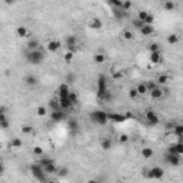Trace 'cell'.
<instances>
[{
    "label": "cell",
    "mask_w": 183,
    "mask_h": 183,
    "mask_svg": "<svg viewBox=\"0 0 183 183\" xmlns=\"http://www.w3.org/2000/svg\"><path fill=\"white\" fill-rule=\"evenodd\" d=\"M26 59H27V62L32 63V65H40L44 60V53H43V50H40V49L27 50Z\"/></svg>",
    "instance_id": "6da1fadb"
},
{
    "label": "cell",
    "mask_w": 183,
    "mask_h": 183,
    "mask_svg": "<svg viewBox=\"0 0 183 183\" xmlns=\"http://www.w3.org/2000/svg\"><path fill=\"white\" fill-rule=\"evenodd\" d=\"M147 14H149L147 11L140 10V11H139V14H137V19H139V20H142V22H145V19L147 17Z\"/></svg>",
    "instance_id": "60d3db41"
},
{
    "label": "cell",
    "mask_w": 183,
    "mask_h": 183,
    "mask_svg": "<svg viewBox=\"0 0 183 183\" xmlns=\"http://www.w3.org/2000/svg\"><path fill=\"white\" fill-rule=\"evenodd\" d=\"M69 100L72 102V105H73V106H75V105H77L79 99H77V95H76L75 92H69Z\"/></svg>",
    "instance_id": "836d02e7"
},
{
    "label": "cell",
    "mask_w": 183,
    "mask_h": 183,
    "mask_svg": "<svg viewBox=\"0 0 183 183\" xmlns=\"http://www.w3.org/2000/svg\"><path fill=\"white\" fill-rule=\"evenodd\" d=\"M72 60H73V52H69V50H67V53L65 54V62L69 63V62H72Z\"/></svg>",
    "instance_id": "7dc6e473"
},
{
    "label": "cell",
    "mask_w": 183,
    "mask_h": 183,
    "mask_svg": "<svg viewBox=\"0 0 183 183\" xmlns=\"http://www.w3.org/2000/svg\"><path fill=\"white\" fill-rule=\"evenodd\" d=\"M163 9L167 11H173L176 9V4L173 3L172 0H167V1H163Z\"/></svg>",
    "instance_id": "7402d4cb"
},
{
    "label": "cell",
    "mask_w": 183,
    "mask_h": 183,
    "mask_svg": "<svg viewBox=\"0 0 183 183\" xmlns=\"http://www.w3.org/2000/svg\"><path fill=\"white\" fill-rule=\"evenodd\" d=\"M146 120H147V125L149 126H155L159 123V116L153 112V110H147L146 112Z\"/></svg>",
    "instance_id": "ba28073f"
},
{
    "label": "cell",
    "mask_w": 183,
    "mask_h": 183,
    "mask_svg": "<svg viewBox=\"0 0 183 183\" xmlns=\"http://www.w3.org/2000/svg\"><path fill=\"white\" fill-rule=\"evenodd\" d=\"M132 7V1L130 0H123V3H122V9L125 11H127Z\"/></svg>",
    "instance_id": "ab89813d"
},
{
    "label": "cell",
    "mask_w": 183,
    "mask_h": 183,
    "mask_svg": "<svg viewBox=\"0 0 183 183\" xmlns=\"http://www.w3.org/2000/svg\"><path fill=\"white\" fill-rule=\"evenodd\" d=\"M129 96H130V99H136V97L139 96V95H137V90H136V87L130 89V90H129Z\"/></svg>",
    "instance_id": "bcb514c9"
},
{
    "label": "cell",
    "mask_w": 183,
    "mask_h": 183,
    "mask_svg": "<svg viewBox=\"0 0 183 183\" xmlns=\"http://www.w3.org/2000/svg\"><path fill=\"white\" fill-rule=\"evenodd\" d=\"M119 140H120V143H126V142L129 140V136H127V135H120Z\"/></svg>",
    "instance_id": "f5cc1de1"
},
{
    "label": "cell",
    "mask_w": 183,
    "mask_h": 183,
    "mask_svg": "<svg viewBox=\"0 0 183 183\" xmlns=\"http://www.w3.org/2000/svg\"><path fill=\"white\" fill-rule=\"evenodd\" d=\"M93 60H95L96 63H105V62H106V56L103 53H97L93 56Z\"/></svg>",
    "instance_id": "f1b7e54d"
},
{
    "label": "cell",
    "mask_w": 183,
    "mask_h": 183,
    "mask_svg": "<svg viewBox=\"0 0 183 183\" xmlns=\"http://www.w3.org/2000/svg\"><path fill=\"white\" fill-rule=\"evenodd\" d=\"M43 170L46 172V174H54V173H57V172H59V169L56 167L54 162H50V163L44 164V166H43Z\"/></svg>",
    "instance_id": "7c38bea8"
},
{
    "label": "cell",
    "mask_w": 183,
    "mask_h": 183,
    "mask_svg": "<svg viewBox=\"0 0 183 183\" xmlns=\"http://www.w3.org/2000/svg\"><path fill=\"white\" fill-rule=\"evenodd\" d=\"M4 112H6V109H4V108H0V119H1V117H6Z\"/></svg>",
    "instance_id": "db71d44e"
},
{
    "label": "cell",
    "mask_w": 183,
    "mask_h": 183,
    "mask_svg": "<svg viewBox=\"0 0 183 183\" xmlns=\"http://www.w3.org/2000/svg\"><path fill=\"white\" fill-rule=\"evenodd\" d=\"M90 119L97 123V125H106L109 122V117H108V113L106 112H103V110H95V112H92L90 113Z\"/></svg>",
    "instance_id": "7a4b0ae2"
},
{
    "label": "cell",
    "mask_w": 183,
    "mask_h": 183,
    "mask_svg": "<svg viewBox=\"0 0 183 183\" xmlns=\"http://www.w3.org/2000/svg\"><path fill=\"white\" fill-rule=\"evenodd\" d=\"M14 1H16V0H4V3H6V4H13Z\"/></svg>",
    "instance_id": "680465c9"
},
{
    "label": "cell",
    "mask_w": 183,
    "mask_h": 183,
    "mask_svg": "<svg viewBox=\"0 0 183 183\" xmlns=\"http://www.w3.org/2000/svg\"><path fill=\"white\" fill-rule=\"evenodd\" d=\"M65 43H66V47H67L69 52H75L76 46H77V37L73 36V34H69V36L66 37Z\"/></svg>",
    "instance_id": "8992f818"
},
{
    "label": "cell",
    "mask_w": 183,
    "mask_h": 183,
    "mask_svg": "<svg viewBox=\"0 0 183 183\" xmlns=\"http://www.w3.org/2000/svg\"><path fill=\"white\" fill-rule=\"evenodd\" d=\"M150 62L152 63H155V65H157V63H160L162 60H163V56H162V52L160 50H157V52H150Z\"/></svg>",
    "instance_id": "4fadbf2b"
},
{
    "label": "cell",
    "mask_w": 183,
    "mask_h": 183,
    "mask_svg": "<svg viewBox=\"0 0 183 183\" xmlns=\"http://www.w3.org/2000/svg\"><path fill=\"white\" fill-rule=\"evenodd\" d=\"M102 149L103 150H109L110 147H112V139H109V137H106V139H103L102 140Z\"/></svg>",
    "instance_id": "4316f807"
},
{
    "label": "cell",
    "mask_w": 183,
    "mask_h": 183,
    "mask_svg": "<svg viewBox=\"0 0 183 183\" xmlns=\"http://www.w3.org/2000/svg\"><path fill=\"white\" fill-rule=\"evenodd\" d=\"M50 162H53L52 159H50V157H43V159L39 162V163H40L42 166H44V164H47V163H50Z\"/></svg>",
    "instance_id": "816d5d0a"
},
{
    "label": "cell",
    "mask_w": 183,
    "mask_h": 183,
    "mask_svg": "<svg viewBox=\"0 0 183 183\" xmlns=\"http://www.w3.org/2000/svg\"><path fill=\"white\" fill-rule=\"evenodd\" d=\"M67 126H69V129L72 130V133H76V132L79 130V123H77V120H76V119H69Z\"/></svg>",
    "instance_id": "ffe728a7"
},
{
    "label": "cell",
    "mask_w": 183,
    "mask_h": 183,
    "mask_svg": "<svg viewBox=\"0 0 183 183\" xmlns=\"http://www.w3.org/2000/svg\"><path fill=\"white\" fill-rule=\"evenodd\" d=\"M164 159H166L167 163H170L173 166H179L180 162H182V155H176V153H169L167 152V155H166Z\"/></svg>",
    "instance_id": "5b68a950"
},
{
    "label": "cell",
    "mask_w": 183,
    "mask_h": 183,
    "mask_svg": "<svg viewBox=\"0 0 183 183\" xmlns=\"http://www.w3.org/2000/svg\"><path fill=\"white\" fill-rule=\"evenodd\" d=\"M22 133L23 135H30V133H33V127L30 125H24V126H22Z\"/></svg>",
    "instance_id": "8d00e7d4"
},
{
    "label": "cell",
    "mask_w": 183,
    "mask_h": 183,
    "mask_svg": "<svg viewBox=\"0 0 183 183\" xmlns=\"http://www.w3.org/2000/svg\"><path fill=\"white\" fill-rule=\"evenodd\" d=\"M10 126V122L7 117H1L0 119V129H9Z\"/></svg>",
    "instance_id": "4dcf8cb0"
},
{
    "label": "cell",
    "mask_w": 183,
    "mask_h": 183,
    "mask_svg": "<svg viewBox=\"0 0 183 183\" xmlns=\"http://www.w3.org/2000/svg\"><path fill=\"white\" fill-rule=\"evenodd\" d=\"M130 1H132V0H130Z\"/></svg>",
    "instance_id": "be15d7a7"
},
{
    "label": "cell",
    "mask_w": 183,
    "mask_h": 183,
    "mask_svg": "<svg viewBox=\"0 0 183 183\" xmlns=\"http://www.w3.org/2000/svg\"><path fill=\"white\" fill-rule=\"evenodd\" d=\"M4 172V167H3V164H1V163H0V174H1V173Z\"/></svg>",
    "instance_id": "91938a15"
},
{
    "label": "cell",
    "mask_w": 183,
    "mask_h": 183,
    "mask_svg": "<svg viewBox=\"0 0 183 183\" xmlns=\"http://www.w3.org/2000/svg\"><path fill=\"white\" fill-rule=\"evenodd\" d=\"M100 100H103V102H110V100H112V93H110L109 90H106V92L103 93V96L100 97Z\"/></svg>",
    "instance_id": "f35d334b"
},
{
    "label": "cell",
    "mask_w": 183,
    "mask_h": 183,
    "mask_svg": "<svg viewBox=\"0 0 183 183\" xmlns=\"http://www.w3.org/2000/svg\"><path fill=\"white\" fill-rule=\"evenodd\" d=\"M33 153L37 155V156H42V155H43V149H42L40 146H34V147H33Z\"/></svg>",
    "instance_id": "7bdbcfd3"
},
{
    "label": "cell",
    "mask_w": 183,
    "mask_h": 183,
    "mask_svg": "<svg viewBox=\"0 0 183 183\" xmlns=\"http://www.w3.org/2000/svg\"><path fill=\"white\" fill-rule=\"evenodd\" d=\"M142 156H143L145 159H150L152 156H153V149H150V147H143V149H142Z\"/></svg>",
    "instance_id": "d4e9b609"
},
{
    "label": "cell",
    "mask_w": 183,
    "mask_h": 183,
    "mask_svg": "<svg viewBox=\"0 0 183 183\" xmlns=\"http://www.w3.org/2000/svg\"><path fill=\"white\" fill-rule=\"evenodd\" d=\"M50 108L52 110H60V102H59V99H52L50 100Z\"/></svg>",
    "instance_id": "f546056e"
},
{
    "label": "cell",
    "mask_w": 183,
    "mask_h": 183,
    "mask_svg": "<svg viewBox=\"0 0 183 183\" xmlns=\"http://www.w3.org/2000/svg\"><path fill=\"white\" fill-rule=\"evenodd\" d=\"M36 113H37V116L43 117V116H46V115H47V109H46V106H39Z\"/></svg>",
    "instance_id": "d590c367"
},
{
    "label": "cell",
    "mask_w": 183,
    "mask_h": 183,
    "mask_svg": "<svg viewBox=\"0 0 183 183\" xmlns=\"http://www.w3.org/2000/svg\"><path fill=\"white\" fill-rule=\"evenodd\" d=\"M156 83H157V85H166V83H167V76L166 75H159L157 76Z\"/></svg>",
    "instance_id": "e575fe53"
},
{
    "label": "cell",
    "mask_w": 183,
    "mask_h": 183,
    "mask_svg": "<svg viewBox=\"0 0 183 183\" xmlns=\"http://www.w3.org/2000/svg\"><path fill=\"white\" fill-rule=\"evenodd\" d=\"M69 92H70V87H69V83H62L59 89H57V95L59 97H66L69 96Z\"/></svg>",
    "instance_id": "30bf717a"
},
{
    "label": "cell",
    "mask_w": 183,
    "mask_h": 183,
    "mask_svg": "<svg viewBox=\"0 0 183 183\" xmlns=\"http://www.w3.org/2000/svg\"><path fill=\"white\" fill-rule=\"evenodd\" d=\"M30 172L33 173V176L40 180V182H46V172L43 170V166L40 163H36V164H32L30 166Z\"/></svg>",
    "instance_id": "3957f363"
},
{
    "label": "cell",
    "mask_w": 183,
    "mask_h": 183,
    "mask_svg": "<svg viewBox=\"0 0 183 183\" xmlns=\"http://www.w3.org/2000/svg\"><path fill=\"white\" fill-rule=\"evenodd\" d=\"M120 77H122L120 73H113V79H120Z\"/></svg>",
    "instance_id": "6f0895ef"
},
{
    "label": "cell",
    "mask_w": 183,
    "mask_h": 183,
    "mask_svg": "<svg viewBox=\"0 0 183 183\" xmlns=\"http://www.w3.org/2000/svg\"><path fill=\"white\" fill-rule=\"evenodd\" d=\"M126 14H127V11H125L122 7H113V16H115L117 20L125 19V17H126Z\"/></svg>",
    "instance_id": "9a60e30c"
},
{
    "label": "cell",
    "mask_w": 183,
    "mask_h": 183,
    "mask_svg": "<svg viewBox=\"0 0 183 183\" xmlns=\"http://www.w3.org/2000/svg\"><path fill=\"white\" fill-rule=\"evenodd\" d=\"M173 129H174L173 132H174V135H176L177 137H179V136H183V126L182 125H174Z\"/></svg>",
    "instance_id": "1f68e13d"
},
{
    "label": "cell",
    "mask_w": 183,
    "mask_h": 183,
    "mask_svg": "<svg viewBox=\"0 0 183 183\" xmlns=\"http://www.w3.org/2000/svg\"><path fill=\"white\" fill-rule=\"evenodd\" d=\"M136 90H137V95H140V96H143V95L147 93V89H146V85H145V83L137 85V86H136Z\"/></svg>",
    "instance_id": "83f0119b"
},
{
    "label": "cell",
    "mask_w": 183,
    "mask_h": 183,
    "mask_svg": "<svg viewBox=\"0 0 183 183\" xmlns=\"http://www.w3.org/2000/svg\"><path fill=\"white\" fill-rule=\"evenodd\" d=\"M153 22H155V17L152 14H147V17L145 19V24H152Z\"/></svg>",
    "instance_id": "681fc988"
},
{
    "label": "cell",
    "mask_w": 183,
    "mask_h": 183,
    "mask_svg": "<svg viewBox=\"0 0 183 183\" xmlns=\"http://www.w3.org/2000/svg\"><path fill=\"white\" fill-rule=\"evenodd\" d=\"M57 173H59V174H62V176H65L66 173H67V169H62L60 172H57Z\"/></svg>",
    "instance_id": "11a10c76"
},
{
    "label": "cell",
    "mask_w": 183,
    "mask_h": 183,
    "mask_svg": "<svg viewBox=\"0 0 183 183\" xmlns=\"http://www.w3.org/2000/svg\"><path fill=\"white\" fill-rule=\"evenodd\" d=\"M162 1H167V0H162Z\"/></svg>",
    "instance_id": "6125c7cd"
},
{
    "label": "cell",
    "mask_w": 183,
    "mask_h": 183,
    "mask_svg": "<svg viewBox=\"0 0 183 183\" xmlns=\"http://www.w3.org/2000/svg\"><path fill=\"white\" fill-rule=\"evenodd\" d=\"M149 93H150L152 99H155V100H157V99H160V97L163 96V90H162L159 86L155 87L153 90H150V92H149Z\"/></svg>",
    "instance_id": "ac0fdd59"
},
{
    "label": "cell",
    "mask_w": 183,
    "mask_h": 183,
    "mask_svg": "<svg viewBox=\"0 0 183 183\" xmlns=\"http://www.w3.org/2000/svg\"><path fill=\"white\" fill-rule=\"evenodd\" d=\"M108 117L116 123H122V122H126L127 119L125 115H120V113H108Z\"/></svg>",
    "instance_id": "8fae6325"
},
{
    "label": "cell",
    "mask_w": 183,
    "mask_h": 183,
    "mask_svg": "<svg viewBox=\"0 0 183 183\" xmlns=\"http://www.w3.org/2000/svg\"><path fill=\"white\" fill-rule=\"evenodd\" d=\"M133 26H135L136 29H140V27L145 26V22H142V20H139V19H136V20H133Z\"/></svg>",
    "instance_id": "f6af8a7d"
},
{
    "label": "cell",
    "mask_w": 183,
    "mask_h": 183,
    "mask_svg": "<svg viewBox=\"0 0 183 183\" xmlns=\"http://www.w3.org/2000/svg\"><path fill=\"white\" fill-rule=\"evenodd\" d=\"M145 85H146L147 92H150V90H153L155 87H157V83H155V82H147V83H145Z\"/></svg>",
    "instance_id": "b9f144b4"
},
{
    "label": "cell",
    "mask_w": 183,
    "mask_h": 183,
    "mask_svg": "<svg viewBox=\"0 0 183 183\" xmlns=\"http://www.w3.org/2000/svg\"><path fill=\"white\" fill-rule=\"evenodd\" d=\"M106 90H108V80H106V76L100 75L99 76V79H97V97L100 99Z\"/></svg>",
    "instance_id": "277c9868"
},
{
    "label": "cell",
    "mask_w": 183,
    "mask_h": 183,
    "mask_svg": "<svg viewBox=\"0 0 183 183\" xmlns=\"http://www.w3.org/2000/svg\"><path fill=\"white\" fill-rule=\"evenodd\" d=\"M89 26H90L92 29H96V30H99V29H102L103 23H102L100 19H92V20L89 22Z\"/></svg>",
    "instance_id": "44dd1931"
},
{
    "label": "cell",
    "mask_w": 183,
    "mask_h": 183,
    "mask_svg": "<svg viewBox=\"0 0 183 183\" xmlns=\"http://www.w3.org/2000/svg\"><path fill=\"white\" fill-rule=\"evenodd\" d=\"M66 117V112L63 109H60V110H52V115H50V119L53 120V122H62L63 119Z\"/></svg>",
    "instance_id": "9c48e42d"
},
{
    "label": "cell",
    "mask_w": 183,
    "mask_h": 183,
    "mask_svg": "<svg viewBox=\"0 0 183 183\" xmlns=\"http://www.w3.org/2000/svg\"><path fill=\"white\" fill-rule=\"evenodd\" d=\"M177 42H179V36H177V34H169V36H167V43L176 44Z\"/></svg>",
    "instance_id": "d6a6232c"
},
{
    "label": "cell",
    "mask_w": 183,
    "mask_h": 183,
    "mask_svg": "<svg viewBox=\"0 0 183 183\" xmlns=\"http://www.w3.org/2000/svg\"><path fill=\"white\" fill-rule=\"evenodd\" d=\"M39 40H36V39H32V40H29V43H27V50H34V49H39Z\"/></svg>",
    "instance_id": "603a6c76"
},
{
    "label": "cell",
    "mask_w": 183,
    "mask_h": 183,
    "mask_svg": "<svg viewBox=\"0 0 183 183\" xmlns=\"http://www.w3.org/2000/svg\"><path fill=\"white\" fill-rule=\"evenodd\" d=\"M59 102H60V108L63 109V110H67V109L73 108L72 102L69 100V96H66V97H59Z\"/></svg>",
    "instance_id": "2e32d148"
},
{
    "label": "cell",
    "mask_w": 183,
    "mask_h": 183,
    "mask_svg": "<svg viewBox=\"0 0 183 183\" xmlns=\"http://www.w3.org/2000/svg\"><path fill=\"white\" fill-rule=\"evenodd\" d=\"M139 30L143 36H150V34H153V32H155V29L152 27V24H145L143 27H140Z\"/></svg>",
    "instance_id": "e0dca14e"
},
{
    "label": "cell",
    "mask_w": 183,
    "mask_h": 183,
    "mask_svg": "<svg viewBox=\"0 0 183 183\" xmlns=\"http://www.w3.org/2000/svg\"><path fill=\"white\" fill-rule=\"evenodd\" d=\"M108 3L112 6V7H122L123 0H108Z\"/></svg>",
    "instance_id": "74e56055"
},
{
    "label": "cell",
    "mask_w": 183,
    "mask_h": 183,
    "mask_svg": "<svg viewBox=\"0 0 183 183\" xmlns=\"http://www.w3.org/2000/svg\"><path fill=\"white\" fill-rule=\"evenodd\" d=\"M123 37H125L126 40H132V39H133V33L130 32V30H125V32H123Z\"/></svg>",
    "instance_id": "ee69618b"
},
{
    "label": "cell",
    "mask_w": 183,
    "mask_h": 183,
    "mask_svg": "<svg viewBox=\"0 0 183 183\" xmlns=\"http://www.w3.org/2000/svg\"><path fill=\"white\" fill-rule=\"evenodd\" d=\"M173 126H174L173 123H167V125H166V127H167V129H170V127H173Z\"/></svg>",
    "instance_id": "94428289"
},
{
    "label": "cell",
    "mask_w": 183,
    "mask_h": 183,
    "mask_svg": "<svg viewBox=\"0 0 183 183\" xmlns=\"http://www.w3.org/2000/svg\"><path fill=\"white\" fill-rule=\"evenodd\" d=\"M60 47H62V43H60L59 40H52V42H49V43H47V50H49V52H52V53L57 52Z\"/></svg>",
    "instance_id": "5bb4252c"
},
{
    "label": "cell",
    "mask_w": 183,
    "mask_h": 183,
    "mask_svg": "<svg viewBox=\"0 0 183 183\" xmlns=\"http://www.w3.org/2000/svg\"><path fill=\"white\" fill-rule=\"evenodd\" d=\"M163 174H164V170L162 169V167H153L149 170V173L146 174L149 179H162L163 177Z\"/></svg>",
    "instance_id": "52a82bcc"
},
{
    "label": "cell",
    "mask_w": 183,
    "mask_h": 183,
    "mask_svg": "<svg viewBox=\"0 0 183 183\" xmlns=\"http://www.w3.org/2000/svg\"><path fill=\"white\" fill-rule=\"evenodd\" d=\"M66 80H67V83L70 85V83H73L75 82V75L73 73H69V75L66 76Z\"/></svg>",
    "instance_id": "f907efd6"
},
{
    "label": "cell",
    "mask_w": 183,
    "mask_h": 183,
    "mask_svg": "<svg viewBox=\"0 0 183 183\" xmlns=\"http://www.w3.org/2000/svg\"><path fill=\"white\" fill-rule=\"evenodd\" d=\"M11 147H14V149H19V147H22L23 146V140L20 137H13L11 139Z\"/></svg>",
    "instance_id": "cb8c5ba5"
},
{
    "label": "cell",
    "mask_w": 183,
    "mask_h": 183,
    "mask_svg": "<svg viewBox=\"0 0 183 183\" xmlns=\"http://www.w3.org/2000/svg\"><path fill=\"white\" fill-rule=\"evenodd\" d=\"M149 50H150V52H157V50H160V46L157 43H152L150 46H149Z\"/></svg>",
    "instance_id": "c3c4849f"
},
{
    "label": "cell",
    "mask_w": 183,
    "mask_h": 183,
    "mask_svg": "<svg viewBox=\"0 0 183 183\" xmlns=\"http://www.w3.org/2000/svg\"><path fill=\"white\" fill-rule=\"evenodd\" d=\"M125 116H126V119H132V117H133V115H132L130 112H127V113H125Z\"/></svg>",
    "instance_id": "9f6ffc18"
},
{
    "label": "cell",
    "mask_w": 183,
    "mask_h": 183,
    "mask_svg": "<svg viewBox=\"0 0 183 183\" xmlns=\"http://www.w3.org/2000/svg\"><path fill=\"white\" fill-rule=\"evenodd\" d=\"M37 82H39V80H37V77H36V76H33V75H29V76H26V77H24V83H26V85H29V86H36V85H37Z\"/></svg>",
    "instance_id": "d6986e66"
},
{
    "label": "cell",
    "mask_w": 183,
    "mask_h": 183,
    "mask_svg": "<svg viewBox=\"0 0 183 183\" xmlns=\"http://www.w3.org/2000/svg\"><path fill=\"white\" fill-rule=\"evenodd\" d=\"M16 34H17L19 37H26V36L29 34V32H27V29H26V27H23V26H19V27L16 29Z\"/></svg>",
    "instance_id": "484cf974"
}]
</instances>
